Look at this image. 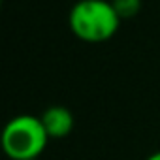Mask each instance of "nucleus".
Returning <instances> with one entry per match:
<instances>
[{"mask_svg":"<svg viewBox=\"0 0 160 160\" xmlns=\"http://www.w3.org/2000/svg\"><path fill=\"white\" fill-rule=\"evenodd\" d=\"M111 4L115 6L121 19H126V17H134L139 12L141 0H111Z\"/></svg>","mask_w":160,"mask_h":160,"instance_id":"nucleus-4","label":"nucleus"},{"mask_svg":"<svg viewBox=\"0 0 160 160\" xmlns=\"http://www.w3.org/2000/svg\"><path fill=\"white\" fill-rule=\"evenodd\" d=\"M145 160H160V151H156V152H152L151 156H147Z\"/></svg>","mask_w":160,"mask_h":160,"instance_id":"nucleus-5","label":"nucleus"},{"mask_svg":"<svg viewBox=\"0 0 160 160\" xmlns=\"http://www.w3.org/2000/svg\"><path fill=\"white\" fill-rule=\"evenodd\" d=\"M34 160H40V158H34Z\"/></svg>","mask_w":160,"mask_h":160,"instance_id":"nucleus-6","label":"nucleus"},{"mask_svg":"<svg viewBox=\"0 0 160 160\" xmlns=\"http://www.w3.org/2000/svg\"><path fill=\"white\" fill-rule=\"evenodd\" d=\"M2 149L12 160H34L40 158L49 143V136L40 117L17 115L10 119L2 130Z\"/></svg>","mask_w":160,"mask_h":160,"instance_id":"nucleus-2","label":"nucleus"},{"mask_svg":"<svg viewBox=\"0 0 160 160\" xmlns=\"http://www.w3.org/2000/svg\"><path fill=\"white\" fill-rule=\"evenodd\" d=\"M40 119H42V124H43L49 139H62V138L70 136L73 130V124H75L72 111L64 106L47 108L40 115Z\"/></svg>","mask_w":160,"mask_h":160,"instance_id":"nucleus-3","label":"nucleus"},{"mask_svg":"<svg viewBox=\"0 0 160 160\" xmlns=\"http://www.w3.org/2000/svg\"><path fill=\"white\" fill-rule=\"evenodd\" d=\"M121 15L111 0H79L68 13V27L75 38L87 43H102L111 40L119 27Z\"/></svg>","mask_w":160,"mask_h":160,"instance_id":"nucleus-1","label":"nucleus"}]
</instances>
